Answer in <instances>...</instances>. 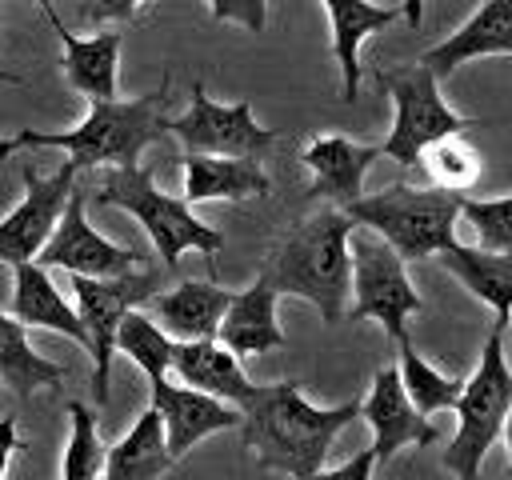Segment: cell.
Wrapping results in <instances>:
<instances>
[{"label": "cell", "instance_id": "d6a6232c", "mask_svg": "<svg viewBox=\"0 0 512 480\" xmlns=\"http://www.w3.org/2000/svg\"><path fill=\"white\" fill-rule=\"evenodd\" d=\"M80 20H132L140 16L136 4H80Z\"/></svg>", "mask_w": 512, "mask_h": 480}, {"label": "cell", "instance_id": "5b68a950", "mask_svg": "<svg viewBox=\"0 0 512 480\" xmlns=\"http://www.w3.org/2000/svg\"><path fill=\"white\" fill-rule=\"evenodd\" d=\"M460 200L440 188H412V184H388L372 196H360L356 204L344 208V216L356 228L376 232L404 264L440 256L444 248L456 244V216Z\"/></svg>", "mask_w": 512, "mask_h": 480}, {"label": "cell", "instance_id": "9a60e30c", "mask_svg": "<svg viewBox=\"0 0 512 480\" xmlns=\"http://www.w3.org/2000/svg\"><path fill=\"white\" fill-rule=\"evenodd\" d=\"M44 20L52 24V32L64 44V76L76 92L88 96V104H112L120 100V84H116V60H120V28H100L96 36H76L52 4H40Z\"/></svg>", "mask_w": 512, "mask_h": 480}, {"label": "cell", "instance_id": "ba28073f", "mask_svg": "<svg viewBox=\"0 0 512 480\" xmlns=\"http://www.w3.org/2000/svg\"><path fill=\"white\" fill-rule=\"evenodd\" d=\"M352 252V320H380V328L388 332L392 344H400L408 336L404 320L412 312H424L420 292L412 288L404 260L368 228H356L348 240Z\"/></svg>", "mask_w": 512, "mask_h": 480}, {"label": "cell", "instance_id": "83f0119b", "mask_svg": "<svg viewBox=\"0 0 512 480\" xmlns=\"http://www.w3.org/2000/svg\"><path fill=\"white\" fill-rule=\"evenodd\" d=\"M172 348H176V340L156 320H148L144 312H128L120 320V328H116V352H124L148 376V384H164L168 380Z\"/></svg>", "mask_w": 512, "mask_h": 480}, {"label": "cell", "instance_id": "1f68e13d", "mask_svg": "<svg viewBox=\"0 0 512 480\" xmlns=\"http://www.w3.org/2000/svg\"><path fill=\"white\" fill-rule=\"evenodd\" d=\"M372 468H376V456H372V448H360L352 460H344L340 468H320V472H312V476H304V480H372Z\"/></svg>", "mask_w": 512, "mask_h": 480}, {"label": "cell", "instance_id": "f1b7e54d", "mask_svg": "<svg viewBox=\"0 0 512 480\" xmlns=\"http://www.w3.org/2000/svg\"><path fill=\"white\" fill-rule=\"evenodd\" d=\"M420 168H424V176L432 180V188L460 196V192H468V188L480 180L484 160H480V152H476V144H472L468 136H444V140H436L432 148H424Z\"/></svg>", "mask_w": 512, "mask_h": 480}, {"label": "cell", "instance_id": "ffe728a7", "mask_svg": "<svg viewBox=\"0 0 512 480\" xmlns=\"http://www.w3.org/2000/svg\"><path fill=\"white\" fill-rule=\"evenodd\" d=\"M172 372L184 380V388H196L204 396H216L232 408H240L252 396V380L244 376L240 360L220 340H188L172 348Z\"/></svg>", "mask_w": 512, "mask_h": 480}, {"label": "cell", "instance_id": "e0dca14e", "mask_svg": "<svg viewBox=\"0 0 512 480\" xmlns=\"http://www.w3.org/2000/svg\"><path fill=\"white\" fill-rule=\"evenodd\" d=\"M380 156V144H356L348 136H316L304 148V168L312 172L308 196L328 200V208H348L364 196V176L372 168V160Z\"/></svg>", "mask_w": 512, "mask_h": 480}, {"label": "cell", "instance_id": "8fae6325", "mask_svg": "<svg viewBox=\"0 0 512 480\" xmlns=\"http://www.w3.org/2000/svg\"><path fill=\"white\" fill-rule=\"evenodd\" d=\"M76 164L64 160L56 172L40 176L32 164H24V200L0 220V260L20 268L32 264L44 244L52 240L72 192H76Z\"/></svg>", "mask_w": 512, "mask_h": 480}, {"label": "cell", "instance_id": "ac0fdd59", "mask_svg": "<svg viewBox=\"0 0 512 480\" xmlns=\"http://www.w3.org/2000/svg\"><path fill=\"white\" fill-rule=\"evenodd\" d=\"M232 300L236 292L220 288L216 280H180L176 288L156 292L144 308L176 344H188V340H216Z\"/></svg>", "mask_w": 512, "mask_h": 480}, {"label": "cell", "instance_id": "4dcf8cb0", "mask_svg": "<svg viewBox=\"0 0 512 480\" xmlns=\"http://www.w3.org/2000/svg\"><path fill=\"white\" fill-rule=\"evenodd\" d=\"M460 216L472 224L480 248H488V252H508V256H512V196L460 200Z\"/></svg>", "mask_w": 512, "mask_h": 480}, {"label": "cell", "instance_id": "cb8c5ba5", "mask_svg": "<svg viewBox=\"0 0 512 480\" xmlns=\"http://www.w3.org/2000/svg\"><path fill=\"white\" fill-rule=\"evenodd\" d=\"M272 180L252 160H228V156H184V204L204 200H252L268 196Z\"/></svg>", "mask_w": 512, "mask_h": 480}, {"label": "cell", "instance_id": "9c48e42d", "mask_svg": "<svg viewBox=\"0 0 512 480\" xmlns=\"http://www.w3.org/2000/svg\"><path fill=\"white\" fill-rule=\"evenodd\" d=\"M72 292H76V316L88 332V352H92V396H96V404H108L116 328L128 312H136L140 304H148L160 292V272L136 268L124 276H108V280L72 276Z\"/></svg>", "mask_w": 512, "mask_h": 480}, {"label": "cell", "instance_id": "7a4b0ae2", "mask_svg": "<svg viewBox=\"0 0 512 480\" xmlns=\"http://www.w3.org/2000/svg\"><path fill=\"white\" fill-rule=\"evenodd\" d=\"M352 232L356 224L340 208H320L272 244L260 276L276 296H300L320 308L324 324H336L352 296Z\"/></svg>", "mask_w": 512, "mask_h": 480}, {"label": "cell", "instance_id": "2e32d148", "mask_svg": "<svg viewBox=\"0 0 512 480\" xmlns=\"http://www.w3.org/2000/svg\"><path fill=\"white\" fill-rule=\"evenodd\" d=\"M160 412V424H164V444H168V456L180 460L192 444H200L204 436L212 432H224V428H240V408L216 400V396H204L196 388H184V384H152V404Z\"/></svg>", "mask_w": 512, "mask_h": 480}, {"label": "cell", "instance_id": "f546056e", "mask_svg": "<svg viewBox=\"0 0 512 480\" xmlns=\"http://www.w3.org/2000/svg\"><path fill=\"white\" fill-rule=\"evenodd\" d=\"M68 420H72V432H68L60 480H100V476H104V456H108V448L100 444L92 408H84L80 400H68Z\"/></svg>", "mask_w": 512, "mask_h": 480}, {"label": "cell", "instance_id": "d6986e66", "mask_svg": "<svg viewBox=\"0 0 512 480\" xmlns=\"http://www.w3.org/2000/svg\"><path fill=\"white\" fill-rule=\"evenodd\" d=\"M480 56H512V0H488L480 4L452 36L432 44L416 64H424L436 80L452 76L460 64Z\"/></svg>", "mask_w": 512, "mask_h": 480}, {"label": "cell", "instance_id": "7c38bea8", "mask_svg": "<svg viewBox=\"0 0 512 480\" xmlns=\"http://www.w3.org/2000/svg\"><path fill=\"white\" fill-rule=\"evenodd\" d=\"M140 260H144L140 248H120V244L104 240L88 224V216H84V188L72 192V200H68L52 240L36 256L40 268H64L68 276H88V280H108V276L136 272Z\"/></svg>", "mask_w": 512, "mask_h": 480}, {"label": "cell", "instance_id": "5bb4252c", "mask_svg": "<svg viewBox=\"0 0 512 480\" xmlns=\"http://www.w3.org/2000/svg\"><path fill=\"white\" fill-rule=\"evenodd\" d=\"M324 12L332 24V52H336L340 76H344V104H356V96H360V44L396 20H408L416 28L424 16V8L416 0L392 4V8L364 4V0H324Z\"/></svg>", "mask_w": 512, "mask_h": 480}, {"label": "cell", "instance_id": "3957f363", "mask_svg": "<svg viewBox=\"0 0 512 480\" xmlns=\"http://www.w3.org/2000/svg\"><path fill=\"white\" fill-rule=\"evenodd\" d=\"M168 88H172V76L164 72L160 84L152 92L136 96V100L92 104L88 116L76 128H68V132H36V128H24V132H16V140H20V148L24 144L64 148L76 168H96V164L136 168L140 152L168 132V116H164Z\"/></svg>", "mask_w": 512, "mask_h": 480}, {"label": "cell", "instance_id": "277c9868", "mask_svg": "<svg viewBox=\"0 0 512 480\" xmlns=\"http://www.w3.org/2000/svg\"><path fill=\"white\" fill-rule=\"evenodd\" d=\"M92 204L96 208H124V212H132L144 224L160 264L168 272H176L180 256L192 252V248L204 252L208 264H216V252L224 248V236L212 224L196 220L192 208L184 204V196L160 192L156 180H152V168H144V164H136V168H108L100 176L96 192H92Z\"/></svg>", "mask_w": 512, "mask_h": 480}, {"label": "cell", "instance_id": "d4e9b609", "mask_svg": "<svg viewBox=\"0 0 512 480\" xmlns=\"http://www.w3.org/2000/svg\"><path fill=\"white\" fill-rule=\"evenodd\" d=\"M176 460L168 456L164 444V424L156 408H144L136 424L108 448L104 456V476L100 480H160Z\"/></svg>", "mask_w": 512, "mask_h": 480}, {"label": "cell", "instance_id": "52a82bcc", "mask_svg": "<svg viewBox=\"0 0 512 480\" xmlns=\"http://www.w3.org/2000/svg\"><path fill=\"white\" fill-rule=\"evenodd\" d=\"M376 88L392 100L396 120L388 140L380 144V156H392L400 168H420L424 148H432L444 136H464L468 128H480L484 120L460 116L444 104L440 80L424 64H396V68H376L372 72Z\"/></svg>", "mask_w": 512, "mask_h": 480}, {"label": "cell", "instance_id": "603a6c76", "mask_svg": "<svg viewBox=\"0 0 512 480\" xmlns=\"http://www.w3.org/2000/svg\"><path fill=\"white\" fill-rule=\"evenodd\" d=\"M8 316L20 320V324H32V328H52V332L88 348V332H84L76 308L56 292L48 268H40L36 260L12 268V308H8Z\"/></svg>", "mask_w": 512, "mask_h": 480}, {"label": "cell", "instance_id": "7402d4cb", "mask_svg": "<svg viewBox=\"0 0 512 480\" xmlns=\"http://www.w3.org/2000/svg\"><path fill=\"white\" fill-rule=\"evenodd\" d=\"M440 268L452 272L476 300H484L496 316V332H504L512 324V256L508 252H488V248H468V244H452L440 256Z\"/></svg>", "mask_w": 512, "mask_h": 480}, {"label": "cell", "instance_id": "d590c367", "mask_svg": "<svg viewBox=\"0 0 512 480\" xmlns=\"http://www.w3.org/2000/svg\"><path fill=\"white\" fill-rule=\"evenodd\" d=\"M504 444H508V472H512V412L504 420Z\"/></svg>", "mask_w": 512, "mask_h": 480}, {"label": "cell", "instance_id": "484cf974", "mask_svg": "<svg viewBox=\"0 0 512 480\" xmlns=\"http://www.w3.org/2000/svg\"><path fill=\"white\" fill-rule=\"evenodd\" d=\"M0 380H4L20 400H32L36 388L64 380V364L40 356V352L28 344V336H24V324L12 320L8 312H0Z\"/></svg>", "mask_w": 512, "mask_h": 480}, {"label": "cell", "instance_id": "44dd1931", "mask_svg": "<svg viewBox=\"0 0 512 480\" xmlns=\"http://www.w3.org/2000/svg\"><path fill=\"white\" fill-rule=\"evenodd\" d=\"M216 340L236 360L284 348V332H280V320H276V292H272V284L264 276H256L244 292H236L232 308L224 312V324H220Z\"/></svg>", "mask_w": 512, "mask_h": 480}, {"label": "cell", "instance_id": "f35d334b", "mask_svg": "<svg viewBox=\"0 0 512 480\" xmlns=\"http://www.w3.org/2000/svg\"><path fill=\"white\" fill-rule=\"evenodd\" d=\"M504 480H512V472H508V476H504Z\"/></svg>", "mask_w": 512, "mask_h": 480}, {"label": "cell", "instance_id": "30bf717a", "mask_svg": "<svg viewBox=\"0 0 512 480\" xmlns=\"http://www.w3.org/2000/svg\"><path fill=\"white\" fill-rule=\"evenodd\" d=\"M168 132L184 144V156H228V160H252V164H260L280 144L272 128L252 120L248 100L216 104L200 80L192 84L188 112L168 120Z\"/></svg>", "mask_w": 512, "mask_h": 480}, {"label": "cell", "instance_id": "836d02e7", "mask_svg": "<svg viewBox=\"0 0 512 480\" xmlns=\"http://www.w3.org/2000/svg\"><path fill=\"white\" fill-rule=\"evenodd\" d=\"M212 16H220V20H240V24H248V28L256 32V28L264 24V4H248V8H236V4H232V8H228V4H216V8H212Z\"/></svg>", "mask_w": 512, "mask_h": 480}, {"label": "cell", "instance_id": "4fadbf2b", "mask_svg": "<svg viewBox=\"0 0 512 480\" xmlns=\"http://www.w3.org/2000/svg\"><path fill=\"white\" fill-rule=\"evenodd\" d=\"M360 416L372 428L376 464H388L408 444H436L440 440V428L412 408V400H408V392L400 384V368H380L372 376V388L360 400Z\"/></svg>", "mask_w": 512, "mask_h": 480}, {"label": "cell", "instance_id": "8992f818", "mask_svg": "<svg viewBox=\"0 0 512 480\" xmlns=\"http://www.w3.org/2000/svg\"><path fill=\"white\" fill-rule=\"evenodd\" d=\"M512 412V368L504 360V332H488L480 348L476 372L464 380L456 404V436L444 448V468L456 480H480V464L488 448L504 436V420Z\"/></svg>", "mask_w": 512, "mask_h": 480}, {"label": "cell", "instance_id": "6da1fadb", "mask_svg": "<svg viewBox=\"0 0 512 480\" xmlns=\"http://www.w3.org/2000/svg\"><path fill=\"white\" fill-rule=\"evenodd\" d=\"M240 416V436L256 452V464L304 480L324 468L332 440L352 424V416H360V400L316 408L296 380H280L256 384L252 396L240 404Z\"/></svg>", "mask_w": 512, "mask_h": 480}, {"label": "cell", "instance_id": "e575fe53", "mask_svg": "<svg viewBox=\"0 0 512 480\" xmlns=\"http://www.w3.org/2000/svg\"><path fill=\"white\" fill-rule=\"evenodd\" d=\"M16 448H24V444H20V436H16V420H12V416H0V480H4L8 460H12V452H16Z\"/></svg>", "mask_w": 512, "mask_h": 480}, {"label": "cell", "instance_id": "4316f807", "mask_svg": "<svg viewBox=\"0 0 512 480\" xmlns=\"http://www.w3.org/2000/svg\"><path fill=\"white\" fill-rule=\"evenodd\" d=\"M396 348H400V384H404L412 408H416L420 416H436V412H444V408L456 412L460 392H464V380L444 376L440 368H432V364L412 348L408 336H404Z\"/></svg>", "mask_w": 512, "mask_h": 480}, {"label": "cell", "instance_id": "8d00e7d4", "mask_svg": "<svg viewBox=\"0 0 512 480\" xmlns=\"http://www.w3.org/2000/svg\"><path fill=\"white\" fill-rule=\"evenodd\" d=\"M16 148H20V140H16V136H8V140H0V160H8V156H12Z\"/></svg>", "mask_w": 512, "mask_h": 480}, {"label": "cell", "instance_id": "74e56055", "mask_svg": "<svg viewBox=\"0 0 512 480\" xmlns=\"http://www.w3.org/2000/svg\"><path fill=\"white\" fill-rule=\"evenodd\" d=\"M0 80H4V84H24V80H20V76H16V72H8V68H4V64H0Z\"/></svg>", "mask_w": 512, "mask_h": 480}]
</instances>
